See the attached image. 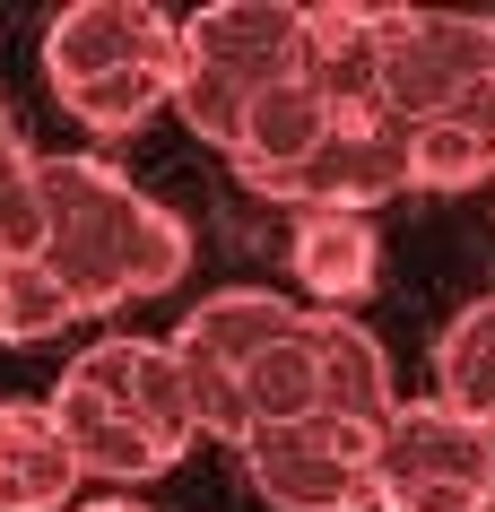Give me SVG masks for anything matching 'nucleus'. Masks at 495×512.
<instances>
[{"label":"nucleus","instance_id":"1","mask_svg":"<svg viewBox=\"0 0 495 512\" xmlns=\"http://www.w3.org/2000/svg\"><path fill=\"white\" fill-rule=\"evenodd\" d=\"M35 174H44V217H53L44 270L70 287L79 322L183 287V270H192V226L165 209V200L122 183L105 157H35Z\"/></svg>","mask_w":495,"mask_h":512},{"label":"nucleus","instance_id":"2","mask_svg":"<svg viewBox=\"0 0 495 512\" xmlns=\"http://www.w3.org/2000/svg\"><path fill=\"white\" fill-rule=\"evenodd\" d=\"M44 79L87 131H139L183 87V18L157 0H70L44 27Z\"/></svg>","mask_w":495,"mask_h":512},{"label":"nucleus","instance_id":"3","mask_svg":"<svg viewBox=\"0 0 495 512\" xmlns=\"http://www.w3.org/2000/svg\"><path fill=\"white\" fill-rule=\"evenodd\" d=\"M252 495L270 512H383L374 495V460H383V426L357 417H296V426H252L235 443Z\"/></svg>","mask_w":495,"mask_h":512},{"label":"nucleus","instance_id":"4","mask_svg":"<svg viewBox=\"0 0 495 512\" xmlns=\"http://www.w3.org/2000/svg\"><path fill=\"white\" fill-rule=\"evenodd\" d=\"M383 512H495V434L443 400H400L374 460Z\"/></svg>","mask_w":495,"mask_h":512},{"label":"nucleus","instance_id":"5","mask_svg":"<svg viewBox=\"0 0 495 512\" xmlns=\"http://www.w3.org/2000/svg\"><path fill=\"white\" fill-rule=\"evenodd\" d=\"M304 304H287L278 287H218L200 296L183 322H174V356L192 374V400H200V426L209 443H244V374L296 330Z\"/></svg>","mask_w":495,"mask_h":512},{"label":"nucleus","instance_id":"6","mask_svg":"<svg viewBox=\"0 0 495 512\" xmlns=\"http://www.w3.org/2000/svg\"><path fill=\"white\" fill-rule=\"evenodd\" d=\"M495 87V18L469 9H383V113L400 131Z\"/></svg>","mask_w":495,"mask_h":512},{"label":"nucleus","instance_id":"7","mask_svg":"<svg viewBox=\"0 0 495 512\" xmlns=\"http://www.w3.org/2000/svg\"><path fill=\"white\" fill-rule=\"evenodd\" d=\"M183 70H209V79L244 87V96H270V87L304 79V9H287V0L192 9L183 18Z\"/></svg>","mask_w":495,"mask_h":512},{"label":"nucleus","instance_id":"8","mask_svg":"<svg viewBox=\"0 0 495 512\" xmlns=\"http://www.w3.org/2000/svg\"><path fill=\"white\" fill-rule=\"evenodd\" d=\"M400 191H417V165H409V131L391 122V113H348L339 131H330V148L313 165H304L296 183L278 191L296 217L313 209H339V217H374L383 200H400Z\"/></svg>","mask_w":495,"mask_h":512},{"label":"nucleus","instance_id":"9","mask_svg":"<svg viewBox=\"0 0 495 512\" xmlns=\"http://www.w3.org/2000/svg\"><path fill=\"white\" fill-rule=\"evenodd\" d=\"M70 374L96 382L113 408H131L165 452H192L200 434H209V426H200V400H192V374H183V356H174V339L113 330V339H96L87 356H70Z\"/></svg>","mask_w":495,"mask_h":512},{"label":"nucleus","instance_id":"10","mask_svg":"<svg viewBox=\"0 0 495 512\" xmlns=\"http://www.w3.org/2000/svg\"><path fill=\"white\" fill-rule=\"evenodd\" d=\"M348 113L330 105L313 79H287V87H270L261 96V113H252V131H244V148H235V174H244V191H261V200H278V191L296 183L304 165L330 148V131H339Z\"/></svg>","mask_w":495,"mask_h":512},{"label":"nucleus","instance_id":"11","mask_svg":"<svg viewBox=\"0 0 495 512\" xmlns=\"http://www.w3.org/2000/svg\"><path fill=\"white\" fill-rule=\"evenodd\" d=\"M79 478L53 400H0V512H79Z\"/></svg>","mask_w":495,"mask_h":512},{"label":"nucleus","instance_id":"12","mask_svg":"<svg viewBox=\"0 0 495 512\" xmlns=\"http://www.w3.org/2000/svg\"><path fill=\"white\" fill-rule=\"evenodd\" d=\"M304 79L339 113H383V9L365 0L304 9Z\"/></svg>","mask_w":495,"mask_h":512},{"label":"nucleus","instance_id":"13","mask_svg":"<svg viewBox=\"0 0 495 512\" xmlns=\"http://www.w3.org/2000/svg\"><path fill=\"white\" fill-rule=\"evenodd\" d=\"M53 417H61V434H70V452H79V469L87 478H113V486H139V478H165L183 452H165L157 434L139 426L131 408H113L96 382H79V374H61V391H53Z\"/></svg>","mask_w":495,"mask_h":512},{"label":"nucleus","instance_id":"14","mask_svg":"<svg viewBox=\"0 0 495 512\" xmlns=\"http://www.w3.org/2000/svg\"><path fill=\"white\" fill-rule=\"evenodd\" d=\"M287 261H296V287L313 296V313H348V304H365L374 278H383V235H374V217L313 209V217H296Z\"/></svg>","mask_w":495,"mask_h":512},{"label":"nucleus","instance_id":"15","mask_svg":"<svg viewBox=\"0 0 495 512\" xmlns=\"http://www.w3.org/2000/svg\"><path fill=\"white\" fill-rule=\"evenodd\" d=\"M409 165H417V191H478V183L495 191V87L435 113V122H417Z\"/></svg>","mask_w":495,"mask_h":512},{"label":"nucleus","instance_id":"16","mask_svg":"<svg viewBox=\"0 0 495 512\" xmlns=\"http://www.w3.org/2000/svg\"><path fill=\"white\" fill-rule=\"evenodd\" d=\"M435 400L495 434V296L461 304L435 339Z\"/></svg>","mask_w":495,"mask_h":512},{"label":"nucleus","instance_id":"17","mask_svg":"<svg viewBox=\"0 0 495 512\" xmlns=\"http://www.w3.org/2000/svg\"><path fill=\"white\" fill-rule=\"evenodd\" d=\"M53 217H44V174L27 165H0V261H44Z\"/></svg>","mask_w":495,"mask_h":512},{"label":"nucleus","instance_id":"18","mask_svg":"<svg viewBox=\"0 0 495 512\" xmlns=\"http://www.w3.org/2000/svg\"><path fill=\"white\" fill-rule=\"evenodd\" d=\"M27 157H35V148H27V131H18V113L0 105V165H27Z\"/></svg>","mask_w":495,"mask_h":512},{"label":"nucleus","instance_id":"19","mask_svg":"<svg viewBox=\"0 0 495 512\" xmlns=\"http://www.w3.org/2000/svg\"><path fill=\"white\" fill-rule=\"evenodd\" d=\"M79 512H148L139 495H96V504H79Z\"/></svg>","mask_w":495,"mask_h":512}]
</instances>
